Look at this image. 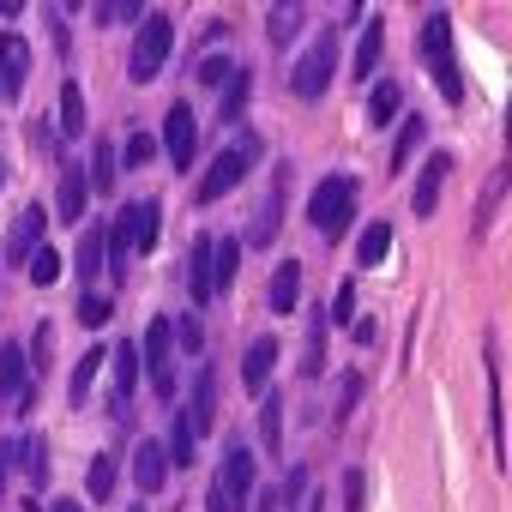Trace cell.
<instances>
[{
    "instance_id": "12",
    "label": "cell",
    "mask_w": 512,
    "mask_h": 512,
    "mask_svg": "<svg viewBox=\"0 0 512 512\" xmlns=\"http://www.w3.org/2000/svg\"><path fill=\"white\" fill-rule=\"evenodd\" d=\"M115 392H109V416L115 422H127V398H133V386H139V344H115Z\"/></svg>"
},
{
    "instance_id": "13",
    "label": "cell",
    "mask_w": 512,
    "mask_h": 512,
    "mask_svg": "<svg viewBox=\"0 0 512 512\" xmlns=\"http://www.w3.org/2000/svg\"><path fill=\"white\" fill-rule=\"evenodd\" d=\"M446 175H452V157H446V151H434V157L422 163V175H416V199H410V205H416V217H434Z\"/></svg>"
},
{
    "instance_id": "33",
    "label": "cell",
    "mask_w": 512,
    "mask_h": 512,
    "mask_svg": "<svg viewBox=\"0 0 512 512\" xmlns=\"http://www.w3.org/2000/svg\"><path fill=\"white\" fill-rule=\"evenodd\" d=\"M266 31H272V43H290L302 31V7H272L266 13Z\"/></svg>"
},
{
    "instance_id": "32",
    "label": "cell",
    "mask_w": 512,
    "mask_h": 512,
    "mask_svg": "<svg viewBox=\"0 0 512 512\" xmlns=\"http://www.w3.org/2000/svg\"><path fill=\"white\" fill-rule=\"evenodd\" d=\"M25 266H31V284H37V290H49V284L61 278V253H55V247H37Z\"/></svg>"
},
{
    "instance_id": "3",
    "label": "cell",
    "mask_w": 512,
    "mask_h": 512,
    "mask_svg": "<svg viewBox=\"0 0 512 512\" xmlns=\"http://www.w3.org/2000/svg\"><path fill=\"white\" fill-rule=\"evenodd\" d=\"M169 49H175V25L163 19V13H151L139 31H133V61H127V73H133V85H145V79H157V67L169 61Z\"/></svg>"
},
{
    "instance_id": "31",
    "label": "cell",
    "mask_w": 512,
    "mask_h": 512,
    "mask_svg": "<svg viewBox=\"0 0 512 512\" xmlns=\"http://www.w3.org/2000/svg\"><path fill=\"white\" fill-rule=\"evenodd\" d=\"M260 440L278 452V440H284V404H278V392L272 398H260Z\"/></svg>"
},
{
    "instance_id": "19",
    "label": "cell",
    "mask_w": 512,
    "mask_h": 512,
    "mask_svg": "<svg viewBox=\"0 0 512 512\" xmlns=\"http://www.w3.org/2000/svg\"><path fill=\"white\" fill-rule=\"evenodd\" d=\"M25 350L19 344H0V398H25Z\"/></svg>"
},
{
    "instance_id": "43",
    "label": "cell",
    "mask_w": 512,
    "mask_h": 512,
    "mask_svg": "<svg viewBox=\"0 0 512 512\" xmlns=\"http://www.w3.org/2000/svg\"><path fill=\"white\" fill-rule=\"evenodd\" d=\"M151 151H157V145H151L145 133H133V139H127V163H151Z\"/></svg>"
},
{
    "instance_id": "34",
    "label": "cell",
    "mask_w": 512,
    "mask_h": 512,
    "mask_svg": "<svg viewBox=\"0 0 512 512\" xmlns=\"http://www.w3.org/2000/svg\"><path fill=\"white\" fill-rule=\"evenodd\" d=\"M97 266H103V229H85V241H79V284L97 278Z\"/></svg>"
},
{
    "instance_id": "8",
    "label": "cell",
    "mask_w": 512,
    "mask_h": 512,
    "mask_svg": "<svg viewBox=\"0 0 512 512\" xmlns=\"http://www.w3.org/2000/svg\"><path fill=\"white\" fill-rule=\"evenodd\" d=\"M31 85V43L25 37H0V97H25Z\"/></svg>"
},
{
    "instance_id": "39",
    "label": "cell",
    "mask_w": 512,
    "mask_h": 512,
    "mask_svg": "<svg viewBox=\"0 0 512 512\" xmlns=\"http://www.w3.org/2000/svg\"><path fill=\"white\" fill-rule=\"evenodd\" d=\"M79 326H109V296H79Z\"/></svg>"
},
{
    "instance_id": "29",
    "label": "cell",
    "mask_w": 512,
    "mask_h": 512,
    "mask_svg": "<svg viewBox=\"0 0 512 512\" xmlns=\"http://www.w3.org/2000/svg\"><path fill=\"white\" fill-rule=\"evenodd\" d=\"M85 494H91V500H109V494H115V458H109V452L91 458V470H85Z\"/></svg>"
},
{
    "instance_id": "1",
    "label": "cell",
    "mask_w": 512,
    "mask_h": 512,
    "mask_svg": "<svg viewBox=\"0 0 512 512\" xmlns=\"http://www.w3.org/2000/svg\"><path fill=\"white\" fill-rule=\"evenodd\" d=\"M308 217H314V229H320L326 241H338V235L356 223V175H326V181L314 187V199H308Z\"/></svg>"
},
{
    "instance_id": "4",
    "label": "cell",
    "mask_w": 512,
    "mask_h": 512,
    "mask_svg": "<svg viewBox=\"0 0 512 512\" xmlns=\"http://www.w3.org/2000/svg\"><path fill=\"white\" fill-rule=\"evenodd\" d=\"M253 157H260V145H253V139H241V145L217 151V157H211V169H205V181L193 187V199H199V205H211V199H223L229 187H241V175H247V163H253Z\"/></svg>"
},
{
    "instance_id": "30",
    "label": "cell",
    "mask_w": 512,
    "mask_h": 512,
    "mask_svg": "<svg viewBox=\"0 0 512 512\" xmlns=\"http://www.w3.org/2000/svg\"><path fill=\"white\" fill-rule=\"evenodd\" d=\"M422 133H428V121H422V115H410V121L398 127V145H392V169H404V163H410V151L422 145Z\"/></svg>"
},
{
    "instance_id": "15",
    "label": "cell",
    "mask_w": 512,
    "mask_h": 512,
    "mask_svg": "<svg viewBox=\"0 0 512 512\" xmlns=\"http://www.w3.org/2000/svg\"><path fill=\"white\" fill-rule=\"evenodd\" d=\"M187 428H193V434L217 428V380H211V368H199V380H193V410H187Z\"/></svg>"
},
{
    "instance_id": "24",
    "label": "cell",
    "mask_w": 512,
    "mask_h": 512,
    "mask_svg": "<svg viewBox=\"0 0 512 512\" xmlns=\"http://www.w3.org/2000/svg\"><path fill=\"white\" fill-rule=\"evenodd\" d=\"M85 187H91V193H109V187H115V145H109V139H103V145L91 151V169H85Z\"/></svg>"
},
{
    "instance_id": "35",
    "label": "cell",
    "mask_w": 512,
    "mask_h": 512,
    "mask_svg": "<svg viewBox=\"0 0 512 512\" xmlns=\"http://www.w3.org/2000/svg\"><path fill=\"white\" fill-rule=\"evenodd\" d=\"M61 127H67V133H79V127H85V97H79V85H73V79L61 85Z\"/></svg>"
},
{
    "instance_id": "17",
    "label": "cell",
    "mask_w": 512,
    "mask_h": 512,
    "mask_svg": "<svg viewBox=\"0 0 512 512\" xmlns=\"http://www.w3.org/2000/svg\"><path fill=\"white\" fill-rule=\"evenodd\" d=\"M19 470L31 476V488H43V482H49V440H43L37 428L19 440Z\"/></svg>"
},
{
    "instance_id": "23",
    "label": "cell",
    "mask_w": 512,
    "mask_h": 512,
    "mask_svg": "<svg viewBox=\"0 0 512 512\" xmlns=\"http://www.w3.org/2000/svg\"><path fill=\"white\" fill-rule=\"evenodd\" d=\"M278 217H284V181H272V193H266V205H260V217H253V241H272V235L284 229Z\"/></svg>"
},
{
    "instance_id": "22",
    "label": "cell",
    "mask_w": 512,
    "mask_h": 512,
    "mask_svg": "<svg viewBox=\"0 0 512 512\" xmlns=\"http://www.w3.org/2000/svg\"><path fill=\"white\" fill-rule=\"evenodd\" d=\"M241 266V241H211V290H229Z\"/></svg>"
},
{
    "instance_id": "47",
    "label": "cell",
    "mask_w": 512,
    "mask_h": 512,
    "mask_svg": "<svg viewBox=\"0 0 512 512\" xmlns=\"http://www.w3.org/2000/svg\"><path fill=\"white\" fill-rule=\"evenodd\" d=\"M49 512H79V500H61V506H49Z\"/></svg>"
},
{
    "instance_id": "14",
    "label": "cell",
    "mask_w": 512,
    "mask_h": 512,
    "mask_svg": "<svg viewBox=\"0 0 512 512\" xmlns=\"http://www.w3.org/2000/svg\"><path fill=\"white\" fill-rule=\"evenodd\" d=\"M133 482H139L145 494H157V488L169 482V458H163V440H139V452H133Z\"/></svg>"
},
{
    "instance_id": "26",
    "label": "cell",
    "mask_w": 512,
    "mask_h": 512,
    "mask_svg": "<svg viewBox=\"0 0 512 512\" xmlns=\"http://www.w3.org/2000/svg\"><path fill=\"white\" fill-rule=\"evenodd\" d=\"M386 25L380 19H368V31H362V49H356V79H368L374 67H380V49H386V37H380Z\"/></svg>"
},
{
    "instance_id": "36",
    "label": "cell",
    "mask_w": 512,
    "mask_h": 512,
    "mask_svg": "<svg viewBox=\"0 0 512 512\" xmlns=\"http://www.w3.org/2000/svg\"><path fill=\"white\" fill-rule=\"evenodd\" d=\"M398 103H404V97H398V85H380V91H374V103H368V121H374V127H386V121L398 115Z\"/></svg>"
},
{
    "instance_id": "48",
    "label": "cell",
    "mask_w": 512,
    "mask_h": 512,
    "mask_svg": "<svg viewBox=\"0 0 512 512\" xmlns=\"http://www.w3.org/2000/svg\"><path fill=\"white\" fill-rule=\"evenodd\" d=\"M0 181H7V163H0Z\"/></svg>"
},
{
    "instance_id": "49",
    "label": "cell",
    "mask_w": 512,
    "mask_h": 512,
    "mask_svg": "<svg viewBox=\"0 0 512 512\" xmlns=\"http://www.w3.org/2000/svg\"><path fill=\"white\" fill-rule=\"evenodd\" d=\"M133 512H139V506H133Z\"/></svg>"
},
{
    "instance_id": "37",
    "label": "cell",
    "mask_w": 512,
    "mask_h": 512,
    "mask_svg": "<svg viewBox=\"0 0 512 512\" xmlns=\"http://www.w3.org/2000/svg\"><path fill=\"white\" fill-rule=\"evenodd\" d=\"M169 338L187 350V356H199V344H205V332H199V320L193 314H181V320H169Z\"/></svg>"
},
{
    "instance_id": "42",
    "label": "cell",
    "mask_w": 512,
    "mask_h": 512,
    "mask_svg": "<svg viewBox=\"0 0 512 512\" xmlns=\"http://www.w3.org/2000/svg\"><path fill=\"white\" fill-rule=\"evenodd\" d=\"M223 79H235L229 61H205V67H199V85H223Z\"/></svg>"
},
{
    "instance_id": "21",
    "label": "cell",
    "mask_w": 512,
    "mask_h": 512,
    "mask_svg": "<svg viewBox=\"0 0 512 512\" xmlns=\"http://www.w3.org/2000/svg\"><path fill=\"white\" fill-rule=\"evenodd\" d=\"M296 296H302V266H296V260H284V266L272 272V314H290V308H296Z\"/></svg>"
},
{
    "instance_id": "18",
    "label": "cell",
    "mask_w": 512,
    "mask_h": 512,
    "mask_svg": "<svg viewBox=\"0 0 512 512\" xmlns=\"http://www.w3.org/2000/svg\"><path fill=\"white\" fill-rule=\"evenodd\" d=\"M187 290H193V302L205 308L217 290H211V235H199L193 241V272H187Z\"/></svg>"
},
{
    "instance_id": "7",
    "label": "cell",
    "mask_w": 512,
    "mask_h": 512,
    "mask_svg": "<svg viewBox=\"0 0 512 512\" xmlns=\"http://www.w3.org/2000/svg\"><path fill=\"white\" fill-rule=\"evenodd\" d=\"M163 151H169L175 169L193 163V151H199V121H193L187 103H169V115H163Z\"/></svg>"
},
{
    "instance_id": "28",
    "label": "cell",
    "mask_w": 512,
    "mask_h": 512,
    "mask_svg": "<svg viewBox=\"0 0 512 512\" xmlns=\"http://www.w3.org/2000/svg\"><path fill=\"white\" fill-rule=\"evenodd\" d=\"M163 458L181 470V464H193V428H187V416L175 410V422H169V446H163Z\"/></svg>"
},
{
    "instance_id": "40",
    "label": "cell",
    "mask_w": 512,
    "mask_h": 512,
    "mask_svg": "<svg viewBox=\"0 0 512 512\" xmlns=\"http://www.w3.org/2000/svg\"><path fill=\"white\" fill-rule=\"evenodd\" d=\"M241 103H247V73H235V79H229V97H223V121H235V115H241Z\"/></svg>"
},
{
    "instance_id": "25",
    "label": "cell",
    "mask_w": 512,
    "mask_h": 512,
    "mask_svg": "<svg viewBox=\"0 0 512 512\" xmlns=\"http://www.w3.org/2000/svg\"><path fill=\"white\" fill-rule=\"evenodd\" d=\"M386 247H392V229H386V223H368V235L356 241V266H362V272L380 266V260H386Z\"/></svg>"
},
{
    "instance_id": "6",
    "label": "cell",
    "mask_w": 512,
    "mask_h": 512,
    "mask_svg": "<svg viewBox=\"0 0 512 512\" xmlns=\"http://www.w3.org/2000/svg\"><path fill=\"white\" fill-rule=\"evenodd\" d=\"M139 368L151 374L157 398H163V404H175V338H169V320H151L145 350H139Z\"/></svg>"
},
{
    "instance_id": "16",
    "label": "cell",
    "mask_w": 512,
    "mask_h": 512,
    "mask_svg": "<svg viewBox=\"0 0 512 512\" xmlns=\"http://www.w3.org/2000/svg\"><path fill=\"white\" fill-rule=\"evenodd\" d=\"M85 205H91L85 169H67V175H61V223H85Z\"/></svg>"
},
{
    "instance_id": "45",
    "label": "cell",
    "mask_w": 512,
    "mask_h": 512,
    "mask_svg": "<svg viewBox=\"0 0 512 512\" xmlns=\"http://www.w3.org/2000/svg\"><path fill=\"white\" fill-rule=\"evenodd\" d=\"M97 19L103 25H121V19H139V7H133V0H127V7H97Z\"/></svg>"
},
{
    "instance_id": "44",
    "label": "cell",
    "mask_w": 512,
    "mask_h": 512,
    "mask_svg": "<svg viewBox=\"0 0 512 512\" xmlns=\"http://www.w3.org/2000/svg\"><path fill=\"white\" fill-rule=\"evenodd\" d=\"M344 512H362V470H350L344 482Z\"/></svg>"
},
{
    "instance_id": "9",
    "label": "cell",
    "mask_w": 512,
    "mask_h": 512,
    "mask_svg": "<svg viewBox=\"0 0 512 512\" xmlns=\"http://www.w3.org/2000/svg\"><path fill=\"white\" fill-rule=\"evenodd\" d=\"M217 494L241 512L247 506V494H253V452L247 446H229L223 452V476H217Z\"/></svg>"
},
{
    "instance_id": "11",
    "label": "cell",
    "mask_w": 512,
    "mask_h": 512,
    "mask_svg": "<svg viewBox=\"0 0 512 512\" xmlns=\"http://www.w3.org/2000/svg\"><path fill=\"white\" fill-rule=\"evenodd\" d=\"M43 229H49V217H43V205H25L19 217H13V235H7V260L13 266H25L31 253L43 247Z\"/></svg>"
},
{
    "instance_id": "5",
    "label": "cell",
    "mask_w": 512,
    "mask_h": 512,
    "mask_svg": "<svg viewBox=\"0 0 512 512\" xmlns=\"http://www.w3.org/2000/svg\"><path fill=\"white\" fill-rule=\"evenodd\" d=\"M332 67H338V37L332 31H320V43L296 61V79H290V91L302 97V103H314V97H326V85H332Z\"/></svg>"
},
{
    "instance_id": "41",
    "label": "cell",
    "mask_w": 512,
    "mask_h": 512,
    "mask_svg": "<svg viewBox=\"0 0 512 512\" xmlns=\"http://www.w3.org/2000/svg\"><path fill=\"white\" fill-rule=\"evenodd\" d=\"M49 350H55V326H37V356H31L37 368H31V380L43 374V362H49Z\"/></svg>"
},
{
    "instance_id": "38",
    "label": "cell",
    "mask_w": 512,
    "mask_h": 512,
    "mask_svg": "<svg viewBox=\"0 0 512 512\" xmlns=\"http://www.w3.org/2000/svg\"><path fill=\"white\" fill-rule=\"evenodd\" d=\"M320 362H326V320L314 314V326H308V368L302 374H320Z\"/></svg>"
},
{
    "instance_id": "27",
    "label": "cell",
    "mask_w": 512,
    "mask_h": 512,
    "mask_svg": "<svg viewBox=\"0 0 512 512\" xmlns=\"http://www.w3.org/2000/svg\"><path fill=\"white\" fill-rule=\"evenodd\" d=\"M103 362H109V356H103V350H91V356L73 368V380H67V398H73V404H85V398H91V386H97V368H103Z\"/></svg>"
},
{
    "instance_id": "20",
    "label": "cell",
    "mask_w": 512,
    "mask_h": 512,
    "mask_svg": "<svg viewBox=\"0 0 512 512\" xmlns=\"http://www.w3.org/2000/svg\"><path fill=\"white\" fill-rule=\"evenodd\" d=\"M127 211V235H133V247H151L157 241V199H139V205H121Z\"/></svg>"
},
{
    "instance_id": "46",
    "label": "cell",
    "mask_w": 512,
    "mask_h": 512,
    "mask_svg": "<svg viewBox=\"0 0 512 512\" xmlns=\"http://www.w3.org/2000/svg\"><path fill=\"white\" fill-rule=\"evenodd\" d=\"M332 308H338V320H356V284H344V290H338V302H332Z\"/></svg>"
},
{
    "instance_id": "10",
    "label": "cell",
    "mask_w": 512,
    "mask_h": 512,
    "mask_svg": "<svg viewBox=\"0 0 512 512\" xmlns=\"http://www.w3.org/2000/svg\"><path fill=\"white\" fill-rule=\"evenodd\" d=\"M272 368H278V338H253V344H247V356H241V386H247L253 398H266Z\"/></svg>"
},
{
    "instance_id": "2",
    "label": "cell",
    "mask_w": 512,
    "mask_h": 512,
    "mask_svg": "<svg viewBox=\"0 0 512 512\" xmlns=\"http://www.w3.org/2000/svg\"><path fill=\"white\" fill-rule=\"evenodd\" d=\"M422 61L434 67L440 97H446V103H464V73H458V61H452V25H446V13H428V25H422Z\"/></svg>"
}]
</instances>
